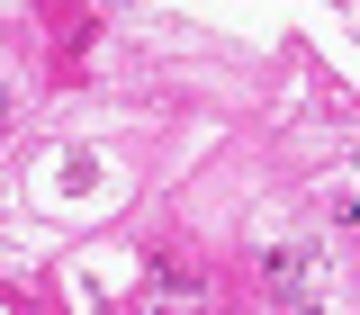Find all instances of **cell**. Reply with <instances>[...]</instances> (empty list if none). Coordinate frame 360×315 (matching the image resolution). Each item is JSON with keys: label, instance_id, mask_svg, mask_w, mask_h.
<instances>
[{"label": "cell", "instance_id": "obj_2", "mask_svg": "<svg viewBox=\"0 0 360 315\" xmlns=\"http://www.w3.org/2000/svg\"><path fill=\"white\" fill-rule=\"evenodd\" d=\"M144 315H207V270L189 252H153L144 262Z\"/></svg>", "mask_w": 360, "mask_h": 315}, {"label": "cell", "instance_id": "obj_1", "mask_svg": "<svg viewBox=\"0 0 360 315\" xmlns=\"http://www.w3.org/2000/svg\"><path fill=\"white\" fill-rule=\"evenodd\" d=\"M262 279H270V297L288 315H333V288H324V262H315L307 243H270L262 252Z\"/></svg>", "mask_w": 360, "mask_h": 315}, {"label": "cell", "instance_id": "obj_3", "mask_svg": "<svg viewBox=\"0 0 360 315\" xmlns=\"http://www.w3.org/2000/svg\"><path fill=\"white\" fill-rule=\"evenodd\" d=\"M324 217H333V225H360V189H333V198H324Z\"/></svg>", "mask_w": 360, "mask_h": 315}]
</instances>
